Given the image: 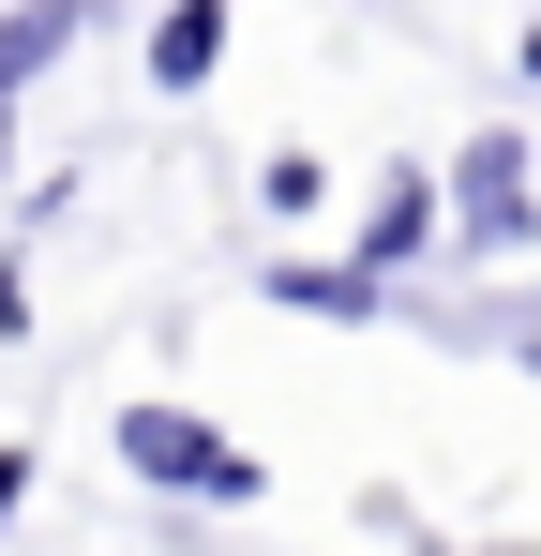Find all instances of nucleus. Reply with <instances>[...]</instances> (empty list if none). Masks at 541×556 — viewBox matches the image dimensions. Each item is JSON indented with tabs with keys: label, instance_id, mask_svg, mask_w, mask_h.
<instances>
[{
	"label": "nucleus",
	"instance_id": "nucleus-5",
	"mask_svg": "<svg viewBox=\"0 0 541 556\" xmlns=\"http://www.w3.org/2000/svg\"><path fill=\"white\" fill-rule=\"evenodd\" d=\"M270 301H301V316H361L376 286H361V271H331V256H301V271H270Z\"/></svg>",
	"mask_w": 541,
	"mask_h": 556
},
{
	"label": "nucleus",
	"instance_id": "nucleus-6",
	"mask_svg": "<svg viewBox=\"0 0 541 556\" xmlns=\"http://www.w3.org/2000/svg\"><path fill=\"white\" fill-rule=\"evenodd\" d=\"M61 30H76V0H30V15H0V91H15V76L61 46Z\"/></svg>",
	"mask_w": 541,
	"mask_h": 556
},
{
	"label": "nucleus",
	"instance_id": "nucleus-1",
	"mask_svg": "<svg viewBox=\"0 0 541 556\" xmlns=\"http://www.w3.org/2000/svg\"><path fill=\"white\" fill-rule=\"evenodd\" d=\"M121 452L151 466V481H180V496H256V466L226 452L196 406H121Z\"/></svg>",
	"mask_w": 541,
	"mask_h": 556
},
{
	"label": "nucleus",
	"instance_id": "nucleus-7",
	"mask_svg": "<svg viewBox=\"0 0 541 556\" xmlns=\"http://www.w3.org/2000/svg\"><path fill=\"white\" fill-rule=\"evenodd\" d=\"M15 496H30V466H15V452H0V527H15Z\"/></svg>",
	"mask_w": 541,
	"mask_h": 556
},
{
	"label": "nucleus",
	"instance_id": "nucleus-2",
	"mask_svg": "<svg viewBox=\"0 0 541 556\" xmlns=\"http://www.w3.org/2000/svg\"><path fill=\"white\" fill-rule=\"evenodd\" d=\"M451 211H466V241H527V151H512V136H481V151H466V181H451Z\"/></svg>",
	"mask_w": 541,
	"mask_h": 556
},
{
	"label": "nucleus",
	"instance_id": "nucleus-3",
	"mask_svg": "<svg viewBox=\"0 0 541 556\" xmlns=\"http://www.w3.org/2000/svg\"><path fill=\"white\" fill-rule=\"evenodd\" d=\"M211 61H226V0H166V30H151V76H166V91H196Z\"/></svg>",
	"mask_w": 541,
	"mask_h": 556
},
{
	"label": "nucleus",
	"instance_id": "nucleus-8",
	"mask_svg": "<svg viewBox=\"0 0 541 556\" xmlns=\"http://www.w3.org/2000/svg\"><path fill=\"white\" fill-rule=\"evenodd\" d=\"M527 362H541V346H527Z\"/></svg>",
	"mask_w": 541,
	"mask_h": 556
},
{
	"label": "nucleus",
	"instance_id": "nucleus-4",
	"mask_svg": "<svg viewBox=\"0 0 541 556\" xmlns=\"http://www.w3.org/2000/svg\"><path fill=\"white\" fill-rule=\"evenodd\" d=\"M422 226H437V195H422V181H391L376 211H361V271H391V256H406Z\"/></svg>",
	"mask_w": 541,
	"mask_h": 556
}]
</instances>
